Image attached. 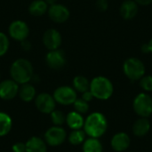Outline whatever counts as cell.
<instances>
[{
    "instance_id": "obj_9",
    "label": "cell",
    "mask_w": 152,
    "mask_h": 152,
    "mask_svg": "<svg viewBox=\"0 0 152 152\" xmlns=\"http://www.w3.org/2000/svg\"><path fill=\"white\" fill-rule=\"evenodd\" d=\"M8 31L12 38L21 42L23 40H26V38L28 37L29 33V28L25 21L17 20H13L10 24Z\"/></svg>"
},
{
    "instance_id": "obj_13",
    "label": "cell",
    "mask_w": 152,
    "mask_h": 152,
    "mask_svg": "<svg viewBox=\"0 0 152 152\" xmlns=\"http://www.w3.org/2000/svg\"><path fill=\"white\" fill-rule=\"evenodd\" d=\"M61 41L62 38L61 33L54 28L45 30L43 35V43L49 51L58 49L61 45Z\"/></svg>"
},
{
    "instance_id": "obj_17",
    "label": "cell",
    "mask_w": 152,
    "mask_h": 152,
    "mask_svg": "<svg viewBox=\"0 0 152 152\" xmlns=\"http://www.w3.org/2000/svg\"><path fill=\"white\" fill-rule=\"evenodd\" d=\"M18 95L21 101L25 102H29L36 98L37 91L34 86H32L31 84L26 83V84L20 85V86L19 87Z\"/></svg>"
},
{
    "instance_id": "obj_23",
    "label": "cell",
    "mask_w": 152,
    "mask_h": 152,
    "mask_svg": "<svg viewBox=\"0 0 152 152\" xmlns=\"http://www.w3.org/2000/svg\"><path fill=\"white\" fill-rule=\"evenodd\" d=\"M73 88L78 93H85L90 88L89 80L84 76H77L73 79Z\"/></svg>"
},
{
    "instance_id": "obj_19",
    "label": "cell",
    "mask_w": 152,
    "mask_h": 152,
    "mask_svg": "<svg viewBox=\"0 0 152 152\" xmlns=\"http://www.w3.org/2000/svg\"><path fill=\"white\" fill-rule=\"evenodd\" d=\"M151 129V123L147 118H141L137 119L133 126V133L135 136L142 137L146 135Z\"/></svg>"
},
{
    "instance_id": "obj_24",
    "label": "cell",
    "mask_w": 152,
    "mask_h": 152,
    "mask_svg": "<svg viewBox=\"0 0 152 152\" xmlns=\"http://www.w3.org/2000/svg\"><path fill=\"white\" fill-rule=\"evenodd\" d=\"M86 133L84 130L77 129V130H72V132L68 136V141L71 145L77 146L82 144L86 140Z\"/></svg>"
},
{
    "instance_id": "obj_1",
    "label": "cell",
    "mask_w": 152,
    "mask_h": 152,
    "mask_svg": "<svg viewBox=\"0 0 152 152\" xmlns=\"http://www.w3.org/2000/svg\"><path fill=\"white\" fill-rule=\"evenodd\" d=\"M108 121L106 117L100 112L91 113L85 120L84 131L86 135L93 138L102 137L107 131Z\"/></svg>"
},
{
    "instance_id": "obj_5",
    "label": "cell",
    "mask_w": 152,
    "mask_h": 152,
    "mask_svg": "<svg viewBox=\"0 0 152 152\" xmlns=\"http://www.w3.org/2000/svg\"><path fill=\"white\" fill-rule=\"evenodd\" d=\"M135 113L141 118H149L152 114V98L145 93L139 94L133 103Z\"/></svg>"
},
{
    "instance_id": "obj_21",
    "label": "cell",
    "mask_w": 152,
    "mask_h": 152,
    "mask_svg": "<svg viewBox=\"0 0 152 152\" xmlns=\"http://www.w3.org/2000/svg\"><path fill=\"white\" fill-rule=\"evenodd\" d=\"M83 152H102V144L98 138L89 137L83 142Z\"/></svg>"
},
{
    "instance_id": "obj_32",
    "label": "cell",
    "mask_w": 152,
    "mask_h": 152,
    "mask_svg": "<svg viewBox=\"0 0 152 152\" xmlns=\"http://www.w3.org/2000/svg\"><path fill=\"white\" fill-rule=\"evenodd\" d=\"M82 99L84 101L89 102H91L94 99V95L92 94V93L90 92V90H88V91H86V92H85V93L82 94Z\"/></svg>"
},
{
    "instance_id": "obj_2",
    "label": "cell",
    "mask_w": 152,
    "mask_h": 152,
    "mask_svg": "<svg viewBox=\"0 0 152 152\" xmlns=\"http://www.w3.org/2000/svg\"><path fill=\"white\" fill-rule=\"evenodd\" d=\"M10 75L12 79L19 85L28 83L34 76L31 62L26 59H17L11 65Z\"/></svg>"
},
{
    "instance_id": "obj_35",
    "label": "cell",
    "mask_w": 152,
    "mask_h": 152,
    "mask_svg": "<svg viewBox=\"0 0 152 152\" xmlns=\"http://www.w3.org/2000/svg\"><path fill=\"white\" fill-rule=\"evenodd\" d=\"M45 1L46 2L47 4H50V5H52V4L56 3V0H45Z\"/></svg>"
},
{
    "instance_id": "obj_34",
    "label": "cell",
    "mask_w": 152,
    "mask_h": 152,
    "mask_svg": "<svg viewBox=\"0 0 152 152\" xmlns=\"http://www.w3.org/2000/svg\"><path fill=\"white\" fill-rule=\"evenodd\" d=\"M140 5H149L152 4V0H134Z\"/></svg>"
},
{
    "instance_id": "obj_28",
    "label": "cell",
    "mask_w": 152,
    "mask_h": 152,
    "mask_svg": "<svg viewBox=\"0 0 152 152\" xmlns=\"http://www.w3.org/2000/svg\"><path fill=\"white\" fill-rule=\"evenodd\" d=\"M140 86L146 92H152V76L147 75L143 76L140 79Z\"/></svg>"
},
{
    "instance_id": "obj_11",
    "label": "cell",
    "mask_w": 152,
    "mask_h": 152,
    "mask_svg": "<svg viewBox=\"0 0 152 152\" xmlns=\"http://www.w3.org/2000/svg\"><path fill=\"white\" fill-rule=\"evenodd\" d=\"M45 61L49 68L53 69H61L66 64L65 53L59 48L49 51L45 56Z\"/></svg>"
},
{
    "instance_id": "obj_18",
    "label": "cell",
    "mask_w": 152,
    "mask_h": 152,
    "mask_svg": "<svg viewBox=\"0 0 152 152\" xmlns=\"http://www.w3.org/2000/svg\"><path fill=\"white\" fill-rule=\"evenodd\" d=\"M66 124L72 130H77L84 127L85 119L82 116V114L77 112V111H71L66 116Z\"/></svg>"
},
{
    "instance_id": "obj_31",
    "label": "cell",
    "mask_w": 152,
    "mask_h": 152,
    "mask_svg": "<svg viewBox=\"0 0 152 152\" xmlns=\"http://www.w3.org/2000/svg\"><path fill=\"white\" fill-rule=\"evenodd\" d=\"M142 52L145 53H152V38L149 41L148 44H144V45H142Z\"/></svg>"
},
{
    "instance_id": "obj_12",
    "label": "cell",
    "mask_w": 152,
    "mask_h": 152,
    "mask_svg": "<svg viewBox=\"0 0 152 152\" xmlns=\"http://www.w3.org/2000/svg\"><path fill=\"white\" fill-rule=\"evenodd\" d=\"M19 84L12 79H5L0 82V98L4 101H10L18 95Z\"/></svg>"
},
{
    "instance_id": "obj_14",
    "label": "cell",
    "mask_w": 152,
    "mask_h": 152,
    "mask_svg": "<svg viewBox=\"0 0 152 152\" xmlns=\"http://www.w3.org/2000/svg\"><path fill=\"white\" fill-rule=\"evenodd\" d=\"M131 139L129 135L126 133H118L116 134L110 142L111 148L117 152H123L126 151L130 146Z\"/></svg>"
},
{
    "instance_id": "obj_20",
    "label": "cell",
    "mask_w": 152,
    "mask_h": 152,
    "mask_svg": "<svg viewBox=\"0 0 152 152\" xmlns=\"http://www.w3.org/2000/svg\"><path fill=\"white\" fill-rule=\"evenodd\" d=\"M48 11V4L45 0H34L28 6V12L32 16L40 17Z\"/></svg>"
},
{
    "instance_id": "obj_22",
    "label": "cell",
    "mask_w": 152,
    "mask_h": 152,
    "mask_svg": "<svg viewBox=\"0 0 152 152\" xmlns=\"http://www.w3.org/2000/svg\"><path fill=\"white\" fill-rule=\"evenodd\" d=\"M12 127V118L4 112H0V137L7 135Z\"/></svg>"
},
{
    "instance_id": "obj_26",
    "label": "cell",
    "mask_w": 152,
    "mask_h": 152,
    "mask_svg": "<svg viewBox=\"0 0 152 152\" xmlns=\"http://www.w3.org/2000/svg\"><path fill=\"white\" fill-rule=\"evenodd\" d=\"M75 111L80 113V114H86L88 112L89 110V104L87 102L84 101L82 98L80 99H77L75 101V102L73 103Z\"/></svg>"
},
{
    "instance_id": "obj_25",
    "label": "cell",
    "mask_w": 152,
    "mask_h": 152,
    "mask_svg": "<svg viewBox=\"0 0 152 152\" xmlns=\"http://www.w3.org/2000/svg\"><path fill=\"white\" fill-rule=\"evenodd\" d=\"M50 115H51V120H52V122H53V124L54 126H61L66 121V116L61 110H54Z\"/></svg>"
},
{
    "instance_id": "obj_30",
    "label": "cell",
    "mask_w": 152,
    "mask_h": 152,
    "mask_svg": "<svg viewBox=\"0 0 152 152\" xmlns=\"http://www.w3.org/2000/svg\"><path fill=\"white\" fill-rule=\"evenodd\" d=\"M12 152H26V144L24 142H16L12 147Z\"/></svg>"
},
{
    "instance_id": "obj_8",
    "label": "cell",
    "mask_w": 152,
    "mask_h": 152,
    "mask_svg": "<svg viewBox=\"0 0 152 152\" xmlns=\"http://www.w3.org/2000/svg\"><path fill=\"white\" fill-rule=\"evenodd\" d=\"M35 105L37 110L43 114H51L56 108V102L53 95L42 93L36 96Z\"/></svg>"
},
{
    "instance_id": "obj_3",
    "label": "cell",
    "mask_w": 152,
    "mask_h": 152,
    "mask_svg": "<svg viewBox=\"0 0 152 152\" xmlns=\"http://www.w3.org/2000/svg\"><path fill=\"white\" fill-rule=\"evenodd\" d=\"M90 92L94 95V98L98 100H108L113 94L114 87L111 81L103 76H98L93 78L90 82Z\"/></svg>"
},
{
    "instance_id": "obj_7",
    "label": "cell",
    "mask_w": 152,
    "mask_h": 152,
    "mask_svg": "<svg viewBox=\"0 0 152 152\" xmlns=\"http://www.w3.org/2000/svg\"><path fill=\"white\" fill-rule=\"evenodd\" d=\"M44 138L47 145L51 147H57L61 145L66 141L67 133L63 127L53 126L46 130Z\"/></svg>"
},
{
    "instance_id": "obj_33",
    "label": "cell",
    "mask_w": 152,
    "mask_h": 152,
    "mask_svg": "<svg viewBox=\"0 0 152 152\" xmlns=\"http://www.w3.org/2000/svg\"><path fill=\"white\" fill-rule=\"evenodd\" d=\"M20 43H21L20 45H21V47H22L23 50H25V51H29V50H30V48H31L30 42L26 41V40H23V41H21Z\"/></svg>"
},
{
    "instance_id": "obj_10",
    "label": "cell",
    "mask_w": 152,
    "mask_h": 152,
    "mask_svg": "<svg viewBox=\"0 0 152 152\" xmlns=\"http://www.w3.org/2000/svg\"><path fill=\"white\" fill-rule=\"evenodd\" d=\"M48 16L49 18L56 23H63L67 21L69 18V10L61 4H53L48 7Z\"/></svg>"
},
{
    "instance_id": "obj_27",
    "label": "cell",
    "mask_w": 152,
    "mask_h": 152,
    "mask_svg": "<svg viewBox=\"0 0 152 152\" xmlns=\"http://www.w3.org/2000/svg\"><path fill=\"white\" fill-rule=\"evenodd\" d=\"M8 48H9V39L7 36L4 33L0 32V57L7 53Z\"/></svg>"
},
{
    "instance_id": "obj_16",
    "label": "cell",
    "mask_w": 152,
    "mask_h": 152,
    "mask_svg": "<svg viewBox=\"0 0 152 152\" xmlns=\"http://www.w3.org/2000/svg\"><path fill=\"white\" fill-rule=\"evenodd\" d=\"M26 152H47V144L42 138L32 136L26 142Z\"/></svg>"
},
{
    "instance_id": "obj_6",
    "label": "cell",
    "mask_w": 152,
    "mask_h": 152,
    "mask_svg": "<svg viewBox=\"0 0 152 152\" xmlns=\"http://www.w3.org/2000/svg\"><path fill=\"white\" fill-rule=\"evenodd\" d=\"M53 98L56 103H59L63 106H69L75 102L77 99V91L69 86H59L53 92Z\"/></svg>"
},
{
    "instance_id": "obj_4",
    "label": "cell",
    "mask_w": 152,
    "mask_h": 152,
    "mask_svg": "<svg viewBox=\"0 0 152 152\" xmlns=\"http://www.w3.org/2000/svg\"><path fill=\"white\" fill-rule=\"evenodd\" d=\"M145 65L138 58L130 57L123 64V71L127 78L132 81L140 80L145 75Z\"/></svg>"
},
{
    "instance_id": "obj_15",
    "label": "cell",
    "mask_w": 152,
    "mask_h": 152,
    "mask_svg": "<svg viewBox=\"0 0 152 152\" xmlns=\"http://www.w3.org/2000/svg\"><path fill=\"white\" fill-rule=\"evenodd\" d=\"M138 4L134 0H126L124 1L119 9L120 15L125 20H132L134 19L139 11Z\"/></svg>"
},
{
    "instance_id": "obj_29",
    "label": "cell",
    "mask_w": 152,
    "mask_h": 152,
    "mask_svg": "<svg viewBox=\"0 0 152 152\" xmlns=\"http://www.w3.org/2000/svg\"><path fill=\"white\" fill-rule=\"evenodd\" d=\"M109 3L108 0H97L96 1V7L101 12H105L108 9Z\"/></svg>"
}]
</instances>
